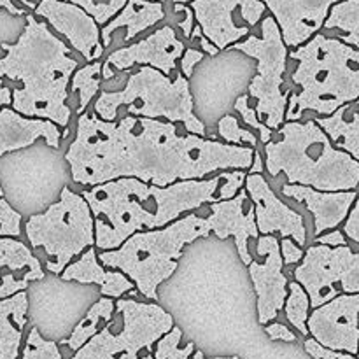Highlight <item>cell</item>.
Instances as JSON below:
<instances>
[{"label": "cell", "instance_id": "d590c367", "mask_svg": "<svg viewBox=\"0 0 359 359\" xmlns=\"http://www.w3.org/2000/svg\"><path fill=\"white\" fill-rule=\"evenodd\" d=\"M245 172L244 170H233V172H224L221 174L224 184L217 188V200H230L237 195L242 189L245 181Z\"/></svg>", "mask_w": 359, "mask_h": 359}, {"label": "cell", "instance_id": "7402d4cb", "mask_svg": "<svg viewBox=\"0 0 359 359\" xmlns=\"http://www.w3.org/2000/svg\"><path fill=\"white\" fill-rule=\"evenodd\" d=\"M39 139H44L49 147L58 149L62 133L51 121L23 118L11 107L0 109V158L7 153L25 149ZM0 198H4L2 186H0Z\"/></svg>", "mask_w": 359, "mask_h": 359}, {"label": "cell", "instance_id": "b9f144b4", "mask_svg": "<svg viewBox=\"0 0 359 359\" xmlns=\"http://www.w3.org/2000/svg\"><path fill=\"white\" fill-rule=\"evenodd\" d=\"M342 233H346L354 244H359V202L353 203L349 214L346 217V226H344Z\"/></svg>", "mask_w": 359, "mask_h": 359}, {"label": "cell", "instance_id": "7c38bea8", "mask_svg": "<svg viewBox=\"0 0 359 359\" xmlns=\"http://www.w3.org/2000/svg\"><path fill=\"white\" fill-rule=\"evenodd\" d=\"M189 7L203 37L219 51L241 42L266 13L259 0H191Z\"/></svg>", "mask_w": 359, "mask_h": 359}, {"label": "cell", "instance_id": "2e32d148", "mask_svg": "<svg viewBox=\"0 0 359 359\" xmlns=\"http://www.w3.org/2000/svg\"><path fill=\"white\" fill-rule=\"evenodd\" d=\"M34 16L44 18L46 23L62 34L86 62H97L104 55L100 27L81 7L60 0H41L35 6Z\"/></svg>", "mask_w": 359, "mask_h": 359}, {"label": "cell", "instance_id": "484cf974", "mask_svg": "<svg viewBox=\"0 0 359 359\" xmlns=\"http://www.w3.org/2000/svg\"><path fill=\"white\" fill-rule=\"evenodd\" d=\"M359 105L358 100L342 105L332 116L314 119L337 149L359 160Z\"/></svg>", "mask_w": 359, "mask_h": 359}, {"label": "cell", "instance_id": "bcb514c9", "mask_svg": "<svg viewBox=\"0 0 359 359\" xmlns=\"http://www.w3.org/2000/svg\"><path fill=\"white\" fill-rule=\"evenodd\" d=\"M263 168H265V165H263L262 153H258V151L255 149V154H252V163H251V167H249V174H262L263 175Z\"/></svg>", "mask_w": 359, "mask_h": 359}, {"label": "cell", "instance_id": "7bdbcfd3", "mask_svg": "<svg viewBox=\"0 0 359 359\" xmlns=\"http://www.w3.org/2000/svg\"><path fill=\"white\" fill-rule=\"evenodd\" d=\"M266 335L272 340H283V342H297V335L291 332L287 326L280 325V323H272V325L265 326Z\"/></svg>", "mask_w": 359, "mask_h": 359}, {"label": "cell", "instance_id": "ba28073f", "mask_svg": "<svg viewBox=\"0 0 359 359\" xmlns=\"http://www.w3.org/2000/svg\"><path fill=\"white\" fill-rule=\"evenodd\" d=\"M116 318L70 359H154L153 347L174 328V318L158 304L118 298Z\"/></svg>", "mask_w": 359, "mask_h": 359}, {"label": "cell", "instance_id": "5b68a950", "mask_svg": "<svg viewBox=\"0 0 359 359\" xmlns=\"http://www.w3.org/2000/svg\"><path fill=\"white\" fill-rule=\"evenodd\" d=\"M279 140L265 144V168L272 177L286 174L290 184L318 191H356L359 160L337 149L321 128L311 121H287Z\"/></svg>", "mask_w": 359, "mask_h": 359}, {"label": "cell", "instance_id": "e0dca14e", "mask_svg": "<svg viewBox=\"0 0 359 359\" xmlns=\"http://www.w3.org/2000/svg\"><path fill=\"white\" fill-rule=\"evenodd\" d=\"M184 49V42L177 39L174 28L165 25L153 32L149 37L126 48L116 49L104 63L118 70H128L133 65L151 67V69L160 70L163 76L170 77L172 74H175L177 60L181 58Z\"/></svg>", "mask_w": 359, "mask_h": 359}, {"label": "cell", "instance_id": "816d5d0a", "mask_svg": "<svg viewBox=\"0 0 359 359\" xmlns=\"http://www.w3.org/2000/svg\"><path fill=\"white\" fill-rule=\"evenodd\" d=\"M172 2H174V4H189L191 0H172Z\"/></svg>", "mask_w": 359, "mask_h": 359}, {"label": "cell", "instance_id": "d4e9b609", "mask_svg": "<svg viewBox=\"0 0 359 359\" xmlns=\"http://www.w3.org/2000/svg\"><path fill=\"white\" fill-rule=\"evenodd\" d=\"M27 314L28 294L25 291L0 300V359H20Z\"/></svg>", "mask_w": 359, "mask_h": 359}, {"label": "cell", "instance_id": "7dc6e473", "mask_svg": "<svg viewBox=\"0 0 359 359\" xmlns=\"http://www.w3.org/2000/svg\"><path fill=\"white\" fill-rule=\"evenodd\" d=\"M0 7H2V9H6L9 14H14V16H25V14H27V11L21 9V7H18V6H14L13 0H0Z\"/></svg>", "mask_w": 359, "mask_h": 359}, {"label": "cell", "instance_id": "e575fe53", "mask_svg": "<svg viewBox=\"0 0 359 359\" xmlns=\"http://www.w3.org/2000/svg\"><path fill=\"white\" fill-rule=\"evenodd\" d=\"M21 214L9 205L6 198H0V237H20Z\"/></svg>", "mask_w": 359, "mask_h": 359}, {"label": "cell", "instance_id": "8d00e7d4", "mask_svg": "<svg viewBox=\"0 0 359 359\" xmlns=\"http://www.w3.org/2000/svg\"><path fill=\"white\" fill-rule=\"evenodd\" d=\"M60 2H70V4H74V6L81 7V9L86 11V13L90 14L95 21H97V25L109 23V21L116 16V14L111 11V7L97 6L93 0H60Z\"/></svg>", "mask_w": 359, "mask_h": 359}, {"label": "cell", "instance_id": "74e56055", "mask_svg": "<svg viewBox=\"0 0 359 359\" xmlns=\"http://www.w3.org/2000/svg\"><path fill=\"white\" fill-rule=\"evenodd\" d=\"M305 351L311 354L314 359H356V356H351V354L346 353H339V351H332L326 349V347L319 346L314 339L305 340Z\"/></svg>", "mask_w": 359, "mask_h": 359}, {"label": "cell", "instance_id": "f5cc1de1", "mask_svg": "<svg viewBox=\"0 0 359 359\" xmlns=\"http://www.w3.org/2000/svg\"><path fill=\"white\" fill-rule=\"evenodd\" d=\"M151 2H161V4H163L165 0H151Z\"/></svg>", "mask_w": 359, "mask_h": 359}, {"label": "cell", "instance_id": "8fae6325", "mask_svg": "<svg viewBox=\"0 0 359 359\" xmlns=\"http://www.w3.org/2000/svg\"><path fill=\"white\" fill-rule=\"evenodd\" d=\"M302 259L294 270V283L304 287L311 307L328 304L340 291L346 294L359 291V255L349 245H311Z\"/></svg>", "mask_w": 359, "mask_h": 359}, {"label": "cell", "instance_id": "c3c4849f", "mask_svg": "<svg viewBox=\"0 0 359 359\" xmlns=\"http://www.w3.org/2000/svg\"><path fill=\"white\" fill-rule=\"evenodd\" d=\"M11 105V90L4 86V81L0 79V109L9 107Z\"/></svg>", "mask_w": 359, "mask_h": 359}, {"label": "cell", "instance_id": "ac0fdd59", "mask_svg": "<svg viewBox=\"0 0 359 359\" xmlns=\"http://www.w3.org/2000/svg\"><path fill=\"white\" fill-rule=\"evenodd\" d=\"M272 13L286 48H298L319 34L328 11L340 0H259Z\"/></svg>", "mask_w": 359, "mask_h": 359}, {"label": "cell", "instance_id": "f546056e", "mask_svg": "<svg viewBox=\"0 0 359 359\" xmlns=\"http://www.w3.org/2000/svg\"><path fill=\"white\" fill-rule=\"evenodd\" d=\"M284 312L286 318L290 319L291 325L298 330L304 337L309 335L307 332V318L311 302H309L307 293L298 283H290V294L284 300Z\"/></svg>", "mask_w": 359, "mask_h": 359}, {"label": "cell", "instance_id": "4dcf8cb0", "mask_svg": "<svg viewBox=\"0 0 359 359\" xmlns=\"http://www.w3.org/2000/svg\"><path fill=\"white\" fill-rule=\"evenodd\" d=\"M182 339L181 328L174 326L168 333H165L154 347V359H189L195 353V344L189 342L184 347H179Z\"/></svg>", "mask_w": 359, "mask_h": 359}, {"label": "cell", "instance_id": "836d02e7", "mask_svg": "<svg viewBox=\"0 0 359 359\" xmlns=\"http://www.w3.org/2000/svg\"><path fill=\"white\" fill-rule=\"evenodd\" d=\"M235 111L241 112V116H242V119H244L245 125H249V126H252L255 130H258L259 140H262L263 144L270 142V139H272V130L266 128V126L259 121L258 114H256L255 107L251 105V100H249L248 95H244V97H238V100L235 102Z\"/></svg>", "mask_w": 359, "mask_h": 359}, {"label": "cell", "instance_id": "9c48e42d", "mask_svg": "<svg viewBox=\"0 0 359 359\" xmlns=\"http://www.w3.org/2000/svg\"><path fill=\"white\" fill-rule=\"evenodd\" d=\"M25 233L32 248L44 251L49 272L60 276L76 256L95 245V221L86 200L65 186L58 202L27 221Z\"/></svg>", "mask_w": 359, "mask_h": 359}, {"label": "cell", "instance_id": "d6986e66", "mask_svg": "<svg viewBox=\"0 0 359 359\" xmlns=\"http://www.w3.org/2000/svg\"><path fill=\"white\" fill-rule=\"evenodd\" d=\"M209 209L210 216L205 217L209 233H214L221 241L233 237L238 256L248 266L252 262L248 241L258 238L259 233L256 228L255 207L245 189H241L230 200H217V202L209 203Z\"/></svg>", "mask_w": 359, "mask_h": 359}, {"label": "cell", "instance_id": "83f0119b", "mask_svg": "<svg viewBox=\"0 0 359 359\" xmlns=\"http://www.w3.org/2000/svg\"><path fill=\"white\" fill-rule=\"evenodd\" d=\"M323 28L340 30V41L358 49L359 46V0H340L328 11Z\"/></svg>", "mask_w": 359, "mask_h": 359}, {"label": "cell", "instance_id": "52a82bcc", "mask_svg": "<svg viewBox=\"0 0 359 359\" xmlns=\"http://www.w3.org/2000/svg\"><path fill=\"white\" fill-rule=\"evenodd\" d=\"M125 105L128 116L182 123L188 133L205 137L207 128L195 116L189 83L182 74L163 76L160 70L140 67L130 74L125 88L119 91L102 90L95 102V114L102 121H116L118 111Z\"/></svg>", "mask_w": 359, "mask_h": 359}, {"label": "cell", "instance_id": "ffe728a7", "mask_svg": "<svg viewBox=\"0 0 359 359\" xmlns=\"http://www.w3.org/2000/svg\"><path fill=\"white\" fill-rule=\"evenodd\" d=\"M283 195L307 207L309 212L314 216L316 237L344 223L353 203L358 200V191L326 193L298 184L283 186Z\"/></svg>", "mask_w": 359, "mask_h": 359}, {"label": "cell", "instance_id": "7a4b0ae2", "mask_svg": "<svg viewBox=\"0 0 359 359\" xmlns=\"http://www.w3.org/2000/svg\"><path fill=\"white\" fill-rule=\"evenodd\" d=\"M223 177L181 181L158 188L137 179L123 177L79 193L95 221V248L118 249L133 233L160 230L182 214L217 202Z\"/></svg>", "mask_w": 359, "mask_h": 359}, {"label": "cell", "instance_id": "3957f363", "mask_svg": "<svg viewBox=\"0 0 359 359\" xmlns=\"http://www.w3.org/2000/svg\"><path fill=\"white\" fill-rule=\"evenodd\" d=\"M0 79L20 81L11 90V109L28 119H46L56 126L70 121L69 84L79 62L72 49L51 32L46 21L27 14V25L14 44L2 42Z\"/></svg>", "mask_w": 359, "mask_h": 359}, {"label": "cell", "instance_id": "f907efd6", "mask_svg": "<svg viewBox=\"0 0 359 359\" xmlns=\"http://www.w3.org/2000/svg\"><path fill=\"white\" fill-rule=\"evenodd\" d=\"M20 2L23 4V6L27 7V9H30V11L35 9V6H34V4H32V0H20ZM39 2H41V0H39ZM39 2H37V4H39Z\"/></svg>", "mask_w": 359, "mask_h": 359}, {"label": "cell", "instance_id": "60d3db41", "mask_svg": "<svg viewBox=\"0 0 359 359\" xmlns=\"http://www.w3.org/2000/svg\"><path fill=\"white\" fill-rule=\"evenodd\" d=\"M203 60V53L198 51V49H193V48H188L184 49V53H182L181 56V74L186 77V79H189V77L193 76V72H195V67L196 63H200Z\"/></svg>", "mask_w": 359, "mask_h": 359}, {"label": "cell", "instance_id": "6da1fadb", "mask_svg": "<svg viewBox=\"0 0 359 359\" xmlns=\"http://www.w3.org/2000/svg\"><path fill=\"white\" fill-rule=\"evenodd\" d=\"M252 154V147L181 133L163 119L125 116L109 123L83 112L65 160L77 184L93 188L130 177L165 188L217 170H244L251 167Z\"/></svg>", "mask_w": 359, "mask_h": 359}, {"label": "cell", "instance_id": "603a6c76", "mask_svg": "<svg viewBox=\"0 0 359 359\" xmlns=\"http://www.w3.org/2000/svg\"><path fill=\"white\" fill-rule=\"evenodd\" d=\"M60 276L65 283L76 280L81 284H98L102 297L105 298H121L135 287L132 280L118 270H105L98 262L95 248L86 249L81 258L70 263Z\"/></svg>", "mask_w": 359, "mask_h": 359}, {"label": "cell", "instance_id": "4fadbf2b", "mask_svg": "<svg viewBox=\"0 0 359 359\" xmlns=\"http://www.w3.org/2000/svg\"><path fill=\"white\" fill-rule=\"evenodd\" d=\"M359 294H339L314 309L307 318V332L319 346L339 353L358 354Z\"/></svg>", "mask_w": 359, "mask_h": 359}, {"label": "cell", "instance_id": "30bf717a", "mask_svg": "<svg viewBox=\"0 0 359 359\" xmlns=\"http://www.w3.org/2000/svg\"><path fill=\"white\" fill-rule=\"evenodd\" d=\"M258 62V74L249 83V100L255 102V111L265 118L263 125L270 130L284 125L290 91H283V76L286 72L287 48L283 41L279 27L272 16L262 20V37L249 35L245 41L231 46Z\"/></svg>", "mask_w": 359, "mask_h": 359}, {"label": "cell", "instance_id": "9a60e30c", "mask_svg": "<svg viewBox=\"0 0 359 359\" xmlns=\"http://www.w3.org/2000/svg\"><path fill=\"white\" fill-rule=\"evenodd\" d=\"M256 249L258 255L265 256V262L258 263L252 259L248 269L258 297V321L259 325H269L284 307V300L287 297V277L283 273L284 263L280 258L279 238L273 235L258 237Z\"/></svg>", "mask_w": 359, "mask_h": 359}, {"label": "cell", "instance_id": "ee69618b", "mask_svg": "<svg viewBox=\"0 0 359 359\" xmlns=\"http://www.w3.org/2000/svg\"><path fill=\"white\" fill-rule=\"evenodd\" d=\"M316 241H318V244L328 245V248H340V245H347L346 237H344L342 231H339V230L326 231V233L316 237Z\"/></svg>", "mask_w": 359, "mask_h": 359}, {"label": "cell", "instance_id": "f35d334b", "mask_svg": "<svg viewBox=\"0 0 359 359\" xmlns=\"http://www.w3.org/2000/svg\"><path fill=\"white\" fill-rule=\"evenodd\" d=\"M174 13L177 14V25L182 30V35L186 39H189L191 35L193 27H195V16H193V11L188 4H174Z\"/></svg>", "mask_w": 359, "mask_h": 359}, {"label": "cell", "instance_id": "d6a6232c", "mask_svg": "<svg viewBox=\"0 0 359 359\" xmlns=\"http://www.w3.org/2000/svg\"><path fill=\"white\" fill-rule=\"evenodd\" d=\"M21 359H63V356L58 349V344L46 340L34 326L27 337Z\"/></svg>", "mask_w": 359, "mask_h": 359}, {"label": "cell", "instance_id": "8992f818", "mask_svg": "<svg viewBox=\"0 0 359 359\" xmlns=\"http://www.w3.org/2000/svg\"><path fill=\"white\" fill-rule=\"evenodd\" d=\"M205 217L186 214L160 230L139 231L118 249L97 255L102 266L128 277L147 300H158V286L177 270L182 249L202 237H209Z\"/></svg>", "mask_w": 359, "mask_h": 359}, {"label": "cell", "instance_id": "277c9868", "mask_svg": "<svg viewBox=\"0 0 359 359\" xmlns=\"http://www.w3.org/2000/svg\"><path fill=\"white\" fill-rule=\"evenodd\" d=\"M287 56L297 60L293 83L298 93L287 97L284 119L298 121L305 111L332 116L359 97V51L337 37L316 34Z\"/></svg>", "mask_w": 359, "mask_h": 359}, {"label": "cell", "instance_id": "4316f807", "mask_svg": "<svg viewBox=\"0 0 359 359\" xmlns=\"http://www.w3.org/2000/svg\"><path fill=\"white\" fill-rule=\"evenodd\" d=\"M114 302L112 298H105L102 297L97 304H93L88 311V314L84 316L83 321H79V325L74 328V332L70 333L69 339L62 340V346H67L70 351H79L88 340L91 339L93 335L98 333V326L100 323H109L114 316Z\"/></svg>", "mask_w": 359, "mask_h": 359}, {"label": "cell", "instance_id": "cb8c5ba5", "mask_svg": "<svg viewBox=\"0 0 359 359\" xmlns=\"http://www.w3.org/2000/svg\"><path fill=\"white\" fill-rule=\"evenodd\" d=\"M161 20H165V4L151 2V0H128L123 9L100 30L102 46L109 48L112 34L119 28H126L123 42H128L144 30L160 23Z\"/></svg>", "mask_w": 359, "mask_h": 359}, {"label": "cell", "instance_id": "5bb4252c", "mask_svg": "<svg viewBox=\"0 0 359 359\" xmlns=\"http://www.w3.org/2000/svg\"><path fill=\"white\" fill-rule=\"evenodd\" d=\"M245 193L255 207V219L258 233L291 238L297 245L307 244V230L302 214L294 212L273 193L262 174L245 175Z\"/></svg>", "mask_w": 359, "mask_h": 359}, {"label": "cell", "instance_id": "1f68e13d", "mask_svg": "<svg viewBox=\"0 0 359 359\" xmlns=\"http://www.w3.org/2000/svg\"><path fill=\"white\" fill-rule=\"evenodd\" d=\"M217 135L224 140V144H231V146H251L252 149H256L258 146V137L252 132H249L248 128H242L238 125V119L235 116H224L217 123Z\"/></svg>", "mask_w": 359, "mask_h": 359}, {"label": "cell", "instance_id": "ab89813d", "mask_svg": "<svg viewBox=\"0 0 359 359\" xmlns=\"http://www.w3.org/2000/svg\"><path fill=\"white\" fill-rule=\"evenodd\" d=\"M280 249V258H283L284 265H294V263L302 262L304 258V251H302L300 245L294 244L291 238H283L279 242Z\"/></svg>", "mask_w": 359, "mask_h": 359}, {"label": "cell", "instance_id": "f6af8a7d", "mask_svg": "<svg viewBox=\"0 0 359 359\" xmlns=\"http://www.w3.org/2000/svg\"><path fill=\"white\" fill-rule=\"evenodd\" d=\"M189 39H198L200 41V46H202V49L203 51H205V55H209V56H216V55H219V49L216 48V46L212 44V42L209 41V39H205L203 37V34H202V28L198 27V25H195V27H193V30H191V35H189Z\"/></svg>", "mask_w": 359, "mask_h": 359}, {"label": "cell", "instance_id": "681fc988", "mask_svg": "<svg viewBox=\"0 0 359 359\" xmlns=\"http://www.w3.org/2000/svg\"><path fill=\"white\" fill-rule=\"evenodd\" d=\"M193 359H241L238 356H228V358H224V356H219V358H205V354L202 353V351H195V353H193Z\"/></svg>", "mask_w": 359, "mask_h": 359}, {"label": "cell", "instance_id": "f1b7e54d", "mask_svg": "<svg viewBox=\"0 0 359 359\" xmlns=\"http://www.w3.org/2000/svg\"><path fill=\"white\" fill-rule=\"evenodd\" d=\"M100 72H102V63L91 62L84 65L83 69H77L72 74L70 79V91L72 93H79V104H77V114L86 112V107L90 102L93 100L95 95L100 90Z\"/></svg>", "mask_w": 359, "mask_h": 359}, {"label": "cell", "instance_id": "44dd1931", "mask_svg": "<svg viewBox=\"0 0 359 359\" xmlns=\"http://www.w3.org/2000/svg\"><path fill=\"white\" fill-rule=\"evenodd\" d=\"M44 277L41 262L27 244L18 238L0 237V300L27 291L28 284Z\"/></svg>", "mask_w": 359, "mask_h": 359}]
</instances>
